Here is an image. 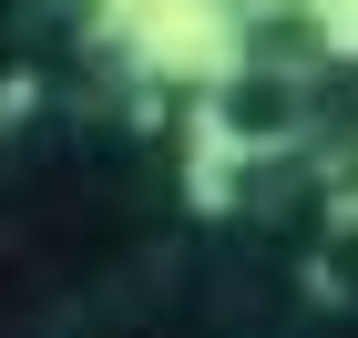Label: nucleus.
Instances as JSON below:
<instances>
[{"mask_svg": "<svg viewBox=\"0 0 358 338\" xmlns=\"http://www.w3.org/2000/svg\"><path fill=\"white\" fill-rule=\"evenodd\" d=\"M103 41L143 83L215 92L246 72V10L236 0H103Z\"/></svg>", "mask_w": 358, "mask_h": 338, "instance_id": "obj_1", "label": "nucleus"}, {"mask_svg": "<svg viewBox=\"0 0 358 338\" xmlns=\"http://www.w3.org/2000/svg\"><path fill=\"white\" fill-rule=\"evenodd\" d=\"M297 21H307V41H317L328 62H358V0H307Z\"/></svg>", "mask_w": 358, "mask_h": 338, "instance_id": "obj_2", "label": "nucleus"}, {"mask_svg": "<svg viewBox=\"0 0 358 338\" xmlns=\"http://www.w3.org/2000/svg\"><path fill=\"white\" fill-rule=\"evenodd\" d=\"M246 21H287V10H307V0H236Z\"/></svg>", "mask_w": 358, "mask_h": 338, "instance_id": "obj_3", "label": "nucleus"}]
</instances>
